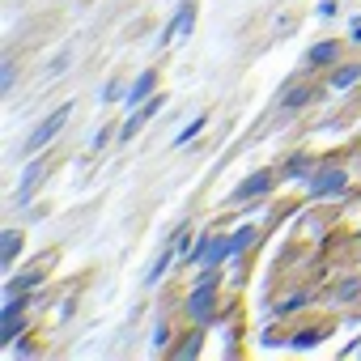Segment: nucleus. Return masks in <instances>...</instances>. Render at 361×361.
Here are the masks:
<instances>
[{"instance_id":"obj_1","label":"nucleus","mask_w":361,"mask_h":361,"mask_svg":"<svg viewBox=\"0 0 361 361\" xmlns=\"http://www.w3.org/2000/svg\"><path fill=\"white\" fill-rule=\"evenodd\" d=\"M68 115H73V102L56 106V111H51V115H47V119H43V123H39V128L30 132V140H26V153H35V149H47V145L56 140V132H60V128L68 123Z\"/></svg>"},{"instance_id":"obj_2","label":"nucleus","mask_w":361,"mask_h":361,"mask_svg":"<svg viewBox=\"0 0 361 361\" xmlns=\"http://www.w3.org/2000/svg\"><path fill=\"white\" fill-rule=\"evenodd\" d=\"M192 22H196V5H192V0H183V5H178V13L170 18V26H166V43H170V39L183 43V39L192 35Z\"/></svg>"},{"instance_id":"obj_3","label":"nucleus","mask_w":361,"mask_h":361,"mask_svg":"<svg viewBox=\"0 0 361 361\" xmlns=\"http://www.w3.org/2000/svg\"><path fill=\"white\" fill-rule=\"evenodd\" d=\"M331 192H344V170H336V166H323V170L310 178V196L319 200V196H331Z\"/></svg>"},{"instance_id":"obj_4","label":"nucleus","mask_w":361,"mask_h":361,"mask_svg":"<svg viewBox=\"0 0 361 361\" xmlns=\"http://www.w3.org/2000/svg\"><path fill=\"white\" fill-rule=\"evenodd\" d=\"M213 289H217V276H209V281H204V285H200V289L188 298V314H192L196 323L213 314Z\"/></svg>"},{"instance_id":"obj_5","label":"nucleus","mask_w":361,"mask_h":361,"mask_svg":"<svg viewBox=\"0 0 361 361\" xmlns=\"http://www.w3.org/2000/svg\"><path fill=\"white\" fill-rule=\"evenodd\" d=\"M272 188V170H255L247 183H238V192H234V204H243V200H255V196H264Z\"/></svg>"},{"instance_id":"obj_6","label":"nucleus","mask_w":361,"mask_h":361,"mask_svg":"<svg viewBox=\"0 0 361 361\" xmlns=\"http://www.w3.org/2000/svg\"><path fill=\"white\" fill-rule=\"evenodd\" d=\"M18 251H22V234L18 230H5V234H0V264H13L18 259Z\"/></svg>"},{"instance_id":"obj_7","label":"nucleus","mask_w":361,"mask_h":361,"mask_svg":"<svg viewBox=\"0 0 361 361\" xmlns=\"http://www.w3.org/2000/svg\"><path fill=\"white\" fill-rule=\"evenodd\" d=\"M153 85H157V77H153V73H140V77H136V85L128 90V106H136V102H145V98L153 94Z\"/></svg>"},{"instance_id":"obj_8","label":"nucleus","mask_w":361,"mask_h":361,"mask_svg":"<svg viewBox=\"0 0 361 361\" xmlns=\"http://www.w3.org/2000/svg\"><path fill=\"white\" fill-rule=\"evenodd\" d=\"M43 170H47V166H43V161H35V166L22 174V183H18V200H26V196H30V188L39 183V178H43Z\"/></svg>"},{"instance_id":"obj_9","label":"nucleus","mask_w":361,"mask_h":361,"mask_svg":"<svg viewBox=\"0 0 361 361\" xmlns=\"http://www.w3.org/2000/svg\"><path fill=\"white\" fill-rule=\"evenodd\" d=\"M357 77H361V68H336L331 73V90H348Z\"/></svg>"},{"instance_id":"obj_10","label":"nucleus","mask_w":361,"mask_h":361,"mask_svg":"<svg viewBox=\"0 0 361 361\" xmlns=\"http://www.w3.org/2000/svg\"><path fill=\"white\" fill-rule=\"evenodd\" d=\"M251 243H255V230H251V226H243L238 234H230V251H234V255H238V251H247Z\"/></svg>"},{"instance_id":"obj_11","label":"nucleus","mask_w":361,"mask_h":361,"mask_svg":"<svg viewBox=\"0 0 361 361\" xmlns=\"http://www.w3.org/2000/svg\"><path fill=\"white\" fill-rule=\"evenodd\" d=\"M170 259H174V247H166V251H161V255H157V264H153V272H149V276H145V281H149V285H157V281H161V272H166V268H170Z\"/></svg>"},{"instance_id":"obj_12","label":"nucleus","mask_w":361,"mask_h":361,"mask_svg":"<svg viewBox=\"0 0 361 361\" xmlns=\"http://www.w3.org/2000/svg\"><path fill=\"white\" fill-rule=\"evenodd\" d=\"M336 60V43H319L310 47V64H331Z\"/></svg>"},{"instance_id":"obj_13","label":"nucleus","mask_w":361,"mask_h":361,"mask_svg":"<svg viewBox=\"0 0 361 361\" xmlns=\"http://www.w3.org/2000/svg\"><path fill=\"white\" fill-rule=\"evenodd\" d=\"M30 285H39V272H30V276H18V281H9L5 285V298H18L22 289H30Z\"/></svg>"},{"instance_id":"obj_14","label":"nucleus","mask_w":361,"mask_h":361,"mask_svg":"<svg viewBox=\"0 0 361 361\" xmlns=\"http://www.w3.org/2000/svg\"><path fill=\"white\" fill-rule=\"evenodd\" d=\"M200 128H204V115H196V119H192L183 132H178V136H174V145H178V149H183V145H192V136H196Z\"/></svg>"},{"instance_id":"obj_15","label":"nucleus","mask_w":361,"mask_h":361,"mask_svg":"<svg viewBox=\"0 0 361 361\" xmlns=\"http://www.w3.org/2000/svg\"><path fill=\"white\" fill-rule=\"evenodd\" d=\"M319 340H323V331H298L293 336V348H314Z\"/></svg>"},{"instance_id":"obj_16","label":"nucleus","mask_w":361,"mask_h":361,"mask_svg":"<svg viewBox=\"0 0 361 361\" xmlns=\"http://www.w3.org/2000/svg\"><path fill=\"white\" fill-rule=\"evenodd\" d=\"M209 247H213V238H200V243H196V251H192V259H196V264H204V259H209Z\"/></svg>"},{"instance_id":"obj_17","label":"nucleus","mask_w":361,"mask_h":361,"mask_svg":"<svg viewBox=\"0 0 361 361\" xmlns=\"http://www.w3.org/2000/svg\"><path fill=\"white\" fill-rule=\"evenodd\" d=\"M140 119H145V115H132V119L123 123V140H132V136H136V128H140Z\"/></svg>"},{"instance_id":"obj_18","label":"nucleus","mask_w":361,"mask_h":361,"mask_svg":"<svg viewBox=\"0 0 361 361\" xmlns=\"http://www.w3.org/2000/svg\"><path fill=\"white\" fill-rule=\"evenodd\" d=\"M196 353H200V340H188L183 348H178V357H196Z\"/></svg>"},{"instance_id":"obj_19","label":"nucleus","mask_w":361,"mask_h":361,"mask_svg":"<svg viewBox=\"0 0 361 361\" xmlns=\"http://www.w3.org/2000/svg\"><path fill=\"white\" fill-rule=\"evenodd\" d=\"M298 306H302V298H289L285 306H276V314H289V310H298Z\"/></svg>"},{"instance_id":"obj_20","label":"nucleus","mask_w":361,"mask_h":361,"mask_svg":"<svg viewBox=\"0 0 361 361\" xmlns=\"http://www.w3.org/2000/svg\"><path fill=\"white\" fill-rule=\"evenodd\" d=\"M353 39H361V18H357V22H353Z\"/></svg>"}]
</instances>
